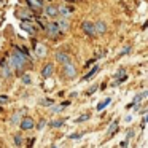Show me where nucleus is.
I'll use <instances>...</instances> for the list:
<instances>
[{
    "label": "nucleus",
    "instance_id": "obj_1",
    "mask_svg": "<svg viewBox=\"0 0 148 148\" xmlns=\"http://www.w3.org/2000/svg\"><path fill=\"white\" fill-rule=\"evenodd\" d=\"M26 62H27V58L19 51V49L13 51V54L10 56V65L14 69V70H23L24 65H26Z\"/></svg>",
    "mask_w": 148,
    "mask_h": 148
},
{
    "label": "nucleus",
    "instance_id": "obj_2",
    "mask_svg": "<svg viewBox=\"0 0 148 148\" xmlns=\"http://www.w3.org/2000/svg\"><path fill=\"white\" fill-rule=\"evenodd\" d=\"M62 73H64L65 78H69V80H73L75 77H77V67H75L73 64H65L64 67H62Z\"/></svg>",
    "mask_w": 148,
    "mask_h": 148
},
{
    "label": "nucleus",
    "instance_id": "obj_3",
    "mask_svg": "<svg viewBox=\"0 0 148 148\" xmlns=\"http://www.w3.org/2000/svg\"><path fill=\"white\" fill-rule=\"evenodd\" d=\"M45 29H46V34H48L49 38H56V37H59V34H61V30H59V27L56 23H48L45 26Z\"/></svg>",
    "mask_w": 148,
    "mask_h": 148
},
{
    "label": "nucleus",
    "instance_id": "obj_4",
    "mask_svg": "<svg viewBox=\"0 0 148 148\" xmlns=\"http://www.w3.org/2000/svg\"><path fill=\"white\" fill-rule=\"evenodd\" d=\"M19 127H21V131H30V129L35 127V121H34L30 116L23 118V119H21V123H19Z\"/></svg>",
    "mask_w": 148,
    "mask_h": 148
},
{
    "label": "nucleus",
    "instance_id": "obj_5",
    "mask_svg": "<svg viewBox=\"0 0 148 148\" xmlns=\"http://www.w3.org/2000/svg\"><path fill=\"white\" fill-rule=\"evenodd\" d=\"M81 29H83V32L86 34V35H89V37H94V35H96L94 23H91V21H83V24H81Z\"/></svg>",
    "mask_w": 148,
    "mask_h": 148
},
{
    "label": "nucleus",
    "instance_id": "obj_6",
    "mask_svg": "<svg viewBox=\"0 0 148 148\" xmlns=\"http://www.w3.org/2000/svg\"><path fill=\"white\" fill-rule=\"evenodd\" d=\"M56 61L58 62H61L62 65H65V64H70L72 62V58H70V54H67V53H64V51H58L56 53Z\"/></svg>",
    "mask_w": 148,
    "mask_h": 148
},
{
    "label": "nucleus",
    "instance_id": "obj_7",
    "mask_svg": "<svg viewBox=\"0 0 148 148\" xmlns=\"http://www.w3.org/2000/svg\"><path fill=\"white\" fill-rule=\"evenodd\" d=\"M94 29H96V35H103V34H107L105 21H96V23H94Z\"/></svg>",
    "mask_w": 148,
    "mask_h": 148
},
{
    "label": "nucleus",
    "instance_id": "obj_8",
    "mask_svg": "<svg viewBox=\"0 0 148 148\" xmlns=\"http://www.w3.org/2000/svg\"><path fill=\"white\" fill-rule=\"evenodd\" d=\"M56 24H58V27H59L61 32H67V30L70 29V23H69L67 18H59V19L56 21Z\"/></svg>",
    "mask_w": 148,
    "mask_h": 148
},
{
    "label": "nucleus",
    "instance_id": "obj_9",
    "mask_svg": "<svg viewBox=\"0 0 148 148\" xmlns=\"http://www.w3.org/2000/svg\"><path fill=\"white\" fill-rule=\"evenodd\" d=\"M45 13L48 18H54V19L59 16V11H58V7H56V5H48V7L45 8Z\"/></svg>",
    "mask_w": 148,
    "mask_h": 148
},
{
    "label": "nucleus",
    "instance_id": "obj_10",
    "mask_svg": "<svg viewBox=\"0 0 148 148\" xmlns=\"http://www.w3.org/2000/svg\"><path fill=\"white\" fill-rule=\"evenodd\" d=\"M58 11H59V14H61L62 18H69L72 13H73V8L67 7V5H61V7H58Z\"/></svg>",
    "mask_w": 148,
    "mask_h": 148
},
{
    "label": "nucleus",
    "instance_id": "obj_11",
    "mask_svg": "<svg viewBox=\"0 0 148 148\" xmlns=\"http://www.w3.org/2000/svg\"><path fill=\"white\" fill-rule=\"evenodd\" d=\"M21 29L26 30V32L30 34V35H35V32H37V29L32 26V23H27V21H23V23H21Z\"/></svg>",
    "mask_w": 148,
    "mask_h": 148
},
{
    "label": "nucleus",
    "instance_id": "obj_12",
    "mask_svg": "<svg viewBox=\"0 0 148 148\" xmlns=\"http://www.w3.org/2000/svg\"><path fill=\"white\" fill-rule=\"evenodd\" d=\"M53 72H54V65L49 62V64H46L45 67L42 69V77H43V78H49V77L53 75Z\"/></svg>",
    "mask_w": 148,
    "mask_h": 148
},
{
    "label": "nucleus",
    "instance_id": "obj_13",
    "mask_svg": "<svg viewBox=\"0 0 148 148\" xmlns=\"http://www.w3.org/2000/svg\"><path fill=\"white\" fill-rule=\"evenodd\" d=\"M35 54H37V58H45L46 56V48L42 43H37L35 45Z\"/></svg>",
    "mask_w": 148,
    "mask_h": 148
},
{
    "label": "nucleus",
    "instance_id": "obj_14",
    "mask_svg": "<svg viewBox=\"0 0 148 148\" xmlns=\"http://www.w3.org/2000/svg\"><path fill=\"white\" fill-rule=\"evenodd\" d=\"M24 113V110H21V112H14L13 115L10 116V123L11 124H18V123H21V115Z\"/></svg>",
    "mask_w": 148,
    "mask_h": 148
},
{
    "label": "nucleus",
    "instance_id": "obj_15",
    "mask_svg": "<svg viewBox=\"0 0 148 148\" xmlns=\"http://www.w3.org/2000/svg\"><path fill=\"white\" fill-rule=\"evenodd\" d=\"M0 65H2V75H3L5 78H10L11 77V70H10V67L7 65V62H0Z\"/></svg>",
    "mask_w": 148,
    "mask_h": 148
},
{
    "label": "nucleus",
    "instance_id": "obj_16",
    "mask_svg": "<svg viewBox=\"0 0 148 148\" xmlns=\"http://www.w3.org/2000/svg\"><path fill=\"white\" fill-rule=\"evenodd\" d=\"M27 3H29L30 8H34V10H38V8L43 7V2H42V0H27Z\"/></svg>",
    "mask_w": 148,
    "mask_h": 148
},
{
    "label": "nucleus",
    "instance_id": "obj_17",
    "mask_svg": "<svg viewBox=\"0 0 148 148\" xmlns=\"http://www.w3.org/2000/svg\"><path fill=\"white\" fill-rule=\"evenodd\" d=\"M97 72H99V65H94V67H92V69H91V70H89V72H88V73H86V75H84V77H83V80H91V78H92V77H94V75H96V73H97Z\"/></svg>",
    "mask_w": 148,
    "mask_h": 148
},
{
    "label": "nucleus",
    "instance_id": "obj_18",
    "mask_svg": "<svg viewBox=\"0 0 148 148\" xmlns=\"http://www.w3.org/2000/svg\"><path fill=\"white\" fill-rule=\"evenodd\" d=\"M16 16H19L23 21H27V19H30V18H32V13H27V11H18Z\"/></svg>",
    "mask_w": 148,
    "mask_h": 148
},
{
    "label": "nucleus",
    "instance_id": "obj_19",
    "mask_svg": "<svg viewBox=\"0 0 148 148\" xmlns=\"http://www.w3.org/2000/svg\"><path fill=\"white\" fill-rule=\"evenodd\" d=\"M118 129V121H113L112 124H110V127H108V131H107V135H112L113 132Z\"/></svg>",
    "mask_w": 148,
    "mask_h": 148
},
{
    "label": "nucleus",
    "instance_id": "obj_20",
    "mask_svg": "<svg viewBox=\"0 0 148 148\" xmlns=\"http://www.w3.org/2000/svg\"><path fill=\"white\" fill-rule=\"evenodd\" d=\"M110 102H112V99H110V97H107V99L103 100V102H100L99 105H97V110H99V112H100V110H103V108H105V107L108 105Z\"/></svg>",
    "mask_w": 148,
    "mask_h": 148
},
{
    "label": "nucleus",
    "instance_id": "obj_21",
    "mask_svg": "<svg viewBox=\"0 0 148 148\" xmlns=\"http://www.w3.org/2000/svg\"><path fill=\"white\" fill-rule=\"evenodd\" d=\"M13 140H14V143H16L18 147H21V145H23V135H21V134H14Z\"/></svg>",
    "mask_w": 148,
    "mask_h": 148
},
{
    "label": "nucleus",
    "instance_id": "obj_22",
    "mask_svg": "<svg viewBox=\"0 0 148 148\" xmlns=\"http://www.w3.org/2000/svg\"><path fill=\"white\" fill-rule=\"evenodd\" d=\"M10 102V97L7 94H0V105H5V103Z\"/></svg>",
    "mask_w": 148,
    "mask_h": 148
},
{
    "label": "nucleus",
    "instance_id": "obj_23",
    "mask_svg": "<svg viewBox=\"0 0 148 148\" xmlns=\"http://www.w3.org/2000/svg\"><path fill=\"white\" fill-rule=\"evenodd\" d=\"M89 118H91V115H89V113H86V115H81L80 118H77V121H75V123H83V121H88Z\"/></svg>",
    "mask_w": 148,
    "mask_h": 148
},
{
    "label": "nucleus",
    "instance_id": "obj_24",
    "mask_svg": "<svg viewBox=\"0 0 148 148\" xmlns=\"http://www.w3.org/2000/svg\"><path fill=\"white\" fill-rule=\"evenodd\" d=\"M62 124H64V121H62V119H54V121H51L53 127H61Z\"/></svg>",
    "mask_w": 148,
    "mask_h": 148
},
{
    "label": "nucleus",
    "instance_id": "obj_25",
    "mask_svg": "<svg viewBox=\"0 0 148 148\" xmlns=\"http://www.w3.org/2000/svg\"><path fill=\"white\" fill-rule=\"evenodd\" d=\"M40 103H42V105H53V103H54V100H51V99H42L40 100Z\"/></svg>",
    "mask_w": 148,
    "mask_h": 148
},
{
    "label": "nucleus",
    "instance_id": "obj_26",
    "mask_svg": "<svg viewBox=\"0 0 148 148\" xmlns=\"http://www.w3.org/2000/svg\"><path fill=\"white\" fill-rule=\"evenodd\" d=\"M148 92H143V94H137V96L134 97V103H137V102H140L142 99H143V96H147Z\"/></svg>",
    "mask_w": 148,
    "mask_h": 148
},
{
    "label": "nucleus",
    "instance_id": "obj_27",
    "mask_svg": "<svg viewBox=\"0 0 148 148\" xmlns=\"http://www.w3.org/2000/svg\"><path fill=\"white\" fill-rule=\"evenodd\" d=\"M30 81H32V78H30V75H23V83H24V84H29Z\"/></svg>",
    "mask_w": 148,
    "mask_h": 148
},
{
    "label": "nucleus",
    "instance_id": "obj_28",
    "mask_svg": "<svg viewBox=\"0 0 148 148\" xmlns=\"http://www.w3.org/2000/svg\"><path fill=\"white\" fill-rule=\"evenodd\" d=\"M51 112L53 113H59V112H62V107L61 105H53L51 107Z\"/></svg>",
    "mask_w": 148,
    "mask_h": 148
},
{
    "label": "nucleus",
    "instance_id": "obj_29",
    "mask_svg": "<svg viewBox=\"0 0 148 148\" xmlns=\"http://www.w3.org/2000/svg\"><path fill=\"white\" fill-rule=\"evenodd\" d=\"M96 89H97V86H92V88H89V89L86 91V94H88V96H89V94H92V92H94V91H96Z\"/></svg>",
    "mask_w": 148,
    "mask_h": 148
},
{
    "label": "nucleus",
    "instance_id": "obj_30",
    "mask_svg": "<svg viewBox=\"0 0 148 148\" xmlns=\"http://www.w3.org/2000/svg\"><path fill=\"white\" fill-rule=\"evenodd\" d=\"M46 126V119H42V121H40V124H38V129H43Z\"/></svg>",
    "mask_w": 148,
    "mask_h": 148
},
{
    "label": "nucleus",
    "instance_id": "obj_31",
    "mask_svg": "<svg viewBox=\"0 0 148 148\" xmlns=\"http://www.w3.org/2000/svg\"><path fill=\"white\" fill-rule=\"evenodd\" d=\"M129 51H131V46H126V48H123L121 54H126V53H129Z\"/></svg>",
    "mask_w": 148,
    "mask_h": 148
},
{
    "label": "nucleus",
    "instance_id": "obj_32",
    "mask_svg": "<svg viewBox=\"0 0 148 148\" xmlns=\"http://www.w3.org/2000/svg\"><path fill=\"white\" fill-rule=\"evenodd\" d=\"M81 137V134H72L70 135V138H80Z\"/></svg>",
    "mask_w": 148,
    "mask_h": 148
},
{
    "label": "nucleus",
    "instance_id": "obj_33",
    "mask_svg": "<svg viewBox=\"0 0 148 148\" xmlns=\"http://www.w3.org/2000/svg\"><path fill=\"white\" fill-rule=\"evenodd\" d=\"M121 148H127V140L121 142Z\"/></svg>",
    "mask_w": 148,
    "mask_h": 148
},
{
    "label": "nucleus",
    "instance_id": "obj_34",
    "mask_svg": "<svg viewBox=\"0 0 148 148\" xmlns=\"http://www.w3.org/2000/svg\"><path fill=\"white\" fill-rule=\"evenodd\" d=\"M132 135H134V131H129V132H127V138H131Z\"/></svg>",
    "mask_w": 148,
    "mask_h": 148
},
{
    "label": "nucleus",
    "instance_id": "obj_35",
    "mask_svg": "<svg viewBox=\"0 0 148 148\" xmlns=\"http://www.w3.org/2000/svg\"><path fill=\"white\" fill-rule=\"evenodd\" d=\"M2 112H3V110H2V107H0V113H2Z\"/></svg>",
    "mask_w": 148,
    "mask_h": 148
},
{
    "label": "nucleus",
    "instance_id": "obj_36",
    "mask_svg": "<svg viewBox=\"0 0 148 148\" xmlns=\"http://www.w3.org/2000/svg\"><path fill=\"white\" fill-rule=\"evenodd\" d=\"M145 121H148V116H147V118H145Z\"/></svg>",
    "mask_w": 148,
    "mask_h": 148
},
{
    "label": "nucleus",
    "instance_id": "obj_37",
    "mask_svg": "<svg viewBox=\"0 0 148 148\" xmlns=\"http://www.w3.org/2000/svg\"><path fill=\"white\" fill-rule=\"evenodd\" d=\"M51 148H56V147H51Z\"/></svg>",
    "mask_w": 148,
    "mask_h": 148
}]
</instances>
